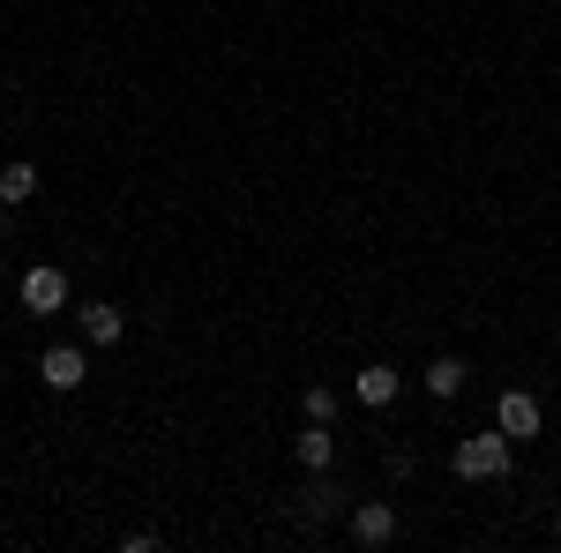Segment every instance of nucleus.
Masks as SVG:
<instances>
[{
    "label": "nucleus",
    "mask_w": 561,
    "mask_h": 553,
    "mask_svg": "<svg viewBox=\"0 0 561 553\" xmlns=\"http://www.w3.org/2000/svg\"><path fill=\"white\" fill-rule=\"evenodd\" d=\"M457 479H502L510 471V441H502V426L494 434H472V441H457Z\"/></svg>",
    "instance_id": "obj_1"
},
{
    "label": "nucleus",
    "mask_w": 561,
    "mask_h": 553,
    "mask_svg": "<svg viewBox=\"0 0 561 553\" xmlns=\"http://www.w3.org/2000/svg\"><path fill=\"white\" fill-rule=\"evenodd\" d=\"M38 382H45V389H60V396H68V389H83V382H90L83 344H53V352L38 359Z\"/></svg>",
    "instance_id": "obj_2"
},
{
    "label": "nucleus",
    "mask_w": 561,
    "mask_h": 553,
    "mask_svg": "<svg viewBox=\"0 0 561 553\" xmlns=\"http://www.w3.org/2000/svg\"><path fill=\"white\" fill-rule=\"evenodd\" d=\"M23 307H31V314H60V307H68V269H53V262L23 269Z\"/></svg>",
    "instance_id": "obj_3"
},
{
    "label": "nucleus",
    "mask_w": 561,
    "mask_h": 553,
    "mask_svg": "<svg viewBox=\"0 0 561 553\" xmlns=\"http://www.w3.org/2000/svg\"><path fill=\"white\" fill-rule=\"evenodd\" d=\"M494 426H502L510 441H531V434H539V396H524V389H510V396L494 404Z\"/></svg>",
    "instance_id": "obj_4"
},
{
    "label": "nucleus",
    "mask_w": 561,
    "mask_h": 553,
    "mask_svg": "<svg viewBox=\"0 0 561 553\" xmlns=\"http://www.w3.org/2000/svg\"><path fill=\"white\" fill-rule=\"evenodd\" d=\"M352 539H359V546H389V539H397V509H389V502H359V509H352Z\"/></svg>",
    "instance_id": "obj_5"
},
{
    "label": "nucleus",
    "mask_w": 561,
    "mask_h": 553,
    "mask_svg": "<svg viewBox=\"0 0 561 553\" xmlns=\"http://www.w3.org/2000/svg\"><path fill=\"white\" fill-rule=\"evenodd\" d=\"M397 367H389V359H375V367H359V382H352V396H359V404H375V412H389V404H397Z\"/></svg>",
    "instance_id": "obj_6"
},
{
    "label": "nucleus",
    "mask_w": 561,
    "mask_h": 553,
    "mask_svg": "<svg viewBox=\"0 0 561 553\" xmlns=\"http://www.w3.org/2000/svg\"><path fill=\"white\" fill-rule=\"evenodd\" d=\"M83 337L90 344H121V337H128V314H121L113 299H90V307H83Z\"/></svg>",
    "instance_id": "obj_7"
},
{
    "label": "nucleus",
    "mask_w": 561,
    "mask_h": 553,
    "mask_svg": "<svg viewBox=\"0 0 561 553\" xmlns=\"http://www.w3.org/2000/svg\"><path fill=\"white\" fill-rule=\"evenodd\" d=\"M31 195H38V165H31V158H8V165H0V203L23 210Z\"/></svg>",
    "instance_id": "obj_8"
},
{
    "label": "nucleus",
    "mask_w": 561,
    "mask_h": 553,
    "mask_svg": "<svg viewBox=\"0 0 561 553\" xmlns=\"http://www.w3.org/2000/svg\"><path fill=\"white\" fill-rule=\"evenodd\" d=\"M457 389H465V359H434V367H427V396H434V404H449Z\"/></svg>",
    "instance_id": "obj_9"
},
{
    "label": "nucleus",
    "mask_w": 561,
    "mask_h": 553,
    "mask_svg": "<svg viewBox=\"0 0 561 553\" xmlns=\"http://www.w3.org/2000/svg\"><path fill=\"white\" fill-rule=\"evenodd\" d=\"M330 457H337L330 426H307V434H300V464H307V471H330Z\"/></svg>",
    "instance_id": "obj_10"
},
{
    "label": "nucleus",
    "mask_w": 561,
    "mask_h": 553,
    "mask_svg": "<svg viewBox=\"0 0 561 553\" xmlns=\"http://www.w3.org/2000/svg\"><path fill=\"white\" fill-rule=\"evenodd\" d=\"M300 412H307L314 426H330V419H337V389H307V396H300Z\"/></svg>",
    "instance_id": "obj_11"
},
{
    "label": "nucleus",
    "mask_w": 561,
    "mask_h": 553,
    "mask_svg": "<svg viewBox=\"0 0 561 553\" xmlns=\"http://www.w3.org/2000/svg\"><path fill=\"white\" fill-rule=\"evenodd\" d=\"M0 232H8V203H0Z\"/></svg>",
    "instance_id": "obj_12"
}]
</instances>
